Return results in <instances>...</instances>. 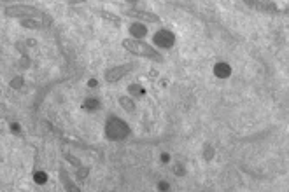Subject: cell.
<instances>
[{"label":"cell","instance_id":"cell-4","mask_svg":"<svg viewBox=\"0 0 289 192\" xmlns=\"http://www.w3.org/2000/svg\"><path fill=\"white\" fill-rule=\"evenodd\" d=\"M46 178H48V176L44 175V173H35V182H37V184H44Z\"/></svg>","mask_w":289,"mask_h":192},{"label":"cell","instance_id":"cell-1","mask_svg":"<svg viewBox=\"0 0 289 192\" xmlns=\"http://www.w3.org/2000/svg\"><path fill=\"white\" fill-rule=\"evenodd\" d=\"M154 42H156L158 46H163V47H168V46H172L173 42V37L168 32H165V30H161V32H158L156 35H154Z\"/></svg>","mask_w":289,"mask_h":192},{"label":"cell","instance_id":"cell-5","mask_svg":"<svg viewBox=\"0 0 289 192\" xmlns=\"http://www.w3.org/2000/svg\"><path fill=\"white\" fill-rule=\"evenodd\" d=\"M95 105H97V101H93V100L86 101V107H95Z\"/></svg>","mask_w":289,"mask_h":192},{"label":"cell","instance_id":"cell-3","mask_svg":"<svg viewBox=\"0 0 289 192\" xmlns=\"http://www.w3.org/2000/svg\"><path fill=\"white\" fill-rule=\"evenodd\" d=\"M132 32H133L135 35H144V33H146V28H144L142 25H133Z\"/></svg>","mask_w":289,"mask_h":192},{"label":"cell","instance_id":"cell-2","mask_svg":"<svg viewBox=\"0 0 289 192\" xmlns=\"http://www.w3.org/2000/svg\"><path fill=\"white\" fill-rule=\"evenodd\" d=\"M214 72H215V75L217 77H228L230 75V67L224 65V63H217L215 68H214Z\"/></svg>","mask_w":289,"mask_h":192}]
</instances>
